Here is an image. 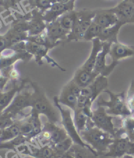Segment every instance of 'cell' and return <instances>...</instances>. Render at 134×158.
<instances>
[{"instance_id":"6da1fadb","label":"cell","mask_w":134,"mask_h":158,"mask_svg":"<svg viewBox=\"0 0 134 158\" xmlns=\"http://www.w3.org/2000/svg\"><path fill=\"white\" fill-rule=\"evenodd\" d=\"M124 118L121 116H113L107 114L104 106H98L92 109L91 122L102 130L108 133L113 139L126 135L124 126Z\"/></svg>"},{"instance_id":"7a4b0ae2","label":"cell","mask_w":134,"mask_h":158,"mask_svg":"<svg viewBox=\"0 0 134 158\" xmlns=\"http://www.w3.org/2000/svg\"><path fill=\"white\" fill-rule=\"evenodd\" d=\"M32 88V104L31 110L40 115H44L48 122L60 124L61 114L60 111L49 101L43 89L35 82L30 81Z\"/></svg>"},{"instance_id":"3957f363","label":"cell","mask_w":134,"mask_h":158,"mask_svg":"<svg viewBox=\"0 0 134 158\" xmlns=\"http://www.w3.org/2000/svg\"><path fill=\"white\" fill-rule=\"evenodd\" d=\"M79 134L82 139L96 152L98 156L107 152L114 140L110 134L96 126H87Z\"/></svg>"},{"instance_id":"277c9868","label":"cell","mask_w":134,"mask_h":158,"mask_svg":"<svg viewBox=\"0 0 134 158\" xmlns=\"http://www.w3.org/2000/svg\"><path fill=\"white\" fill-rule=\"evenodd\" d=\"M110 98L109 101L105 100L102 97H98L96 101V106H104L106 112L110 115L126 118L131 116L132 112L128 109L126 101V94L114 93L107 88L105 90Z\"/></svg>"},{"instance_id":"5b68a950","label":"cell","mask_w":134,"mask_h":158,"mask_svg":"<svg viewBox=\"0 0 134 158\" xmlns=\"http://www.w3.org/2000/svg\"><path fill=\"white\" fill-rule=\"evenodd\" d=\"M54 103L56 107L60 111V113L61 114V118L62 119H61L60 125H62L65 129L68 136L73 141L74 144L81 146L82 147L88 149L93 155H94L95 156H98L96 152L90 146L88 145L80 136V134L79 131H77L76 126L75 125L73 118L72 117V110L68 108V107L66 109L64 108L62 105L59 103L57 96H55L54 98Z\"/></svg>"},{"instance_id":"8992f818","label":"cell","mask_w":134,"mask_h":158,"mask_svg":"<svg viewBox=\"0 0 134 158\" xmlns=\"http://www.w3.org/2000/svg\"><path fill=\"white\" fill-rule=\"evenodd\" d=\"M30 81L27 85L16 95L10 105L3 112H7L13 117L15 120L24 118L27 115L25 110L28 107H31L32 91L29 89Z\"/></svg>"},{"instance_id":"52a82bcc","label":"cell","mask_w":134,"mask_h":158,"mask_svg":"<svg viewBox=\"0 0 134 158\" xmlns=\"http://www.w3.org/2000/svg\"><path fill=\"white\" fill-rule=\"evenodd\" d=\"M77 11V18L75 24L69 33L67 42L83 41L85 33L96 15L95 9H84Z\"/></svg>"},{"instance_id":"ba28073f","label":"cell","mask_w":134,"mask_h":158,"mask_svg":"<svg viewBox=\"0 0 134 158\" xmlns=\"http://www.w3.org/2000/svg\"><path fill=\"white\" fill-rule=\"evenodd\" d=\"M82 88L71 79L62 88L58 100L62 106L68 107L73 111L77 107L78 99L81 95Z\"/></svg>"},{"instance_id":"9c48e42d","label":"cell","mask_w":134,"mask_h":158,"mask_svg":"<svg viewBox=\"0 0 134 158\" xmlns=\"http://www.w3.org/2000/svg\"><path fill=\"white\" fill-rule=\"evenodd\" d=\"M51 49V48L45 45L37 44L28 41H26V51L33 56L36 62L39 65H43V59L44 58L52 66L57 67L62 71H65V69L48 56V54Z\"/></svg>"},{"instance_id":"30bf717a","label":"cell","mask_w":134,"mask_h":158,"mask_svg":"<svg viewBox=\"0 0 134 158\" xmlns=\"http://www.w3.org/2000/svg\"><path fill=\"white\" fill-rule=\"evenodd\" d=\"M16 152L20 155L30 156L34 158H57L51 146L46 145L37 147L34 144H23L16 148Z\"/></svg>"},{"instance_id":"8fae6325","label":"cell","mask_w":134,"mask_h":158,"mask_svg":"<svg viewBox=\"0 0 134 158\" xmlns=\"http://www.w3.org/2000/svg\"><path fill=\"white\" fill-rule=\"evenodd\" d=\"M111 44V43L103 42L102 49L98 54L94 69V71L98 74L106 77H108L118 65L113 62H111L110 64H107V56L109 54Z\"/></svg>"},{"instance_id":"7c38bea8","label":"cell","mask_w":134,"mask_h":158,"mask_svg":"<svg viewBox=\"0 0 134 158\" xmlns=\"http://www.w3.org/2000/svg\"><path fill=\"white\" fill-rule=\"evenodd\" d=\"M33 58V56L27 51L16 52L12 48H8L2 52L0 58V70L15 65L19 60L28 62Z\"/></svg>"},{"instance_id":"4fadbf2b","label":"cell","mask_w":134,"mask_h":158,"mask_svg":"<svg viewBox=\"0 0 134 158\" xmlns=\"http://www.w3.org/2000/svg\"><path fill=\"white\" fill-rule=\"evenodd\" d=\"M75 2L76 0H72L66 3L56 2L52 4L51 8L43 14L44 21L47 24L51 23L67 13L75 10Z\"/></svg>"},{"instance_id":"5bb4252c","label":"cell","mask_w":134,"mask_h":158,"mask_svg":"<svg viewBox=\"0 0 134 158\" xmlns=\"http://www.w3.org/2000/svg\"><path fill=\"white\" fill-rule=\"evenodd\" d=\"M107 87L108 78L99 75L88 86L82 88L81 95L90 99L94 103L99 95L107 89Z\"/></svg>"},{"instance_id":"9a60e30c","label":"cell","mask_w":134,"mask_h":158,"mask_svg":"<svg viewBox=\"0 0 134 158\" xmlns=\"http://www.w3.org/2000/svg\"><path fill=\"white\" fill-rule=\"evenodd\" d=\"M69 31L64 30L58 20L51 23H47L45 34L48 40L58 47L61 43L67 41Z\"/></svg>"},{"instance_id":"2e32d148","label":"cell","mask_w":134,"mask_h":158,"mask_svg":"<svg viewBox=\"0 0 134 158\" xmlns=\"http://www.w3.org/2000/svg\"><path fill=\"white\" fill-rule=\"evenodd\" d=\"M131 141L127 135L114 139L107 152L103 155L106 157L120 158L128 154Z\"/></svg>"},{"instance_id":"e0dca14e","label":"cell","mask_w":134,"mask_h":158,"mask_svg":"<svg viewBox=\"0 0 134 158\" xmlns=\"http://www.w3.org/2000/svg\"><path fill=\"white\" fill-rule=\"evenodd\" d=\"M111 62L119 64L122 60L134 57V47L121 42L112 43L109 54Z\"/></svg>"},{"instance_id":"ac0fdd59","label":"cell","mask_w":134,"mask_h":158,"mask_svg":"<svg viewBox=\"0 0 134 158\" xmlns=\"http://www.w3.org/2000/svg\"><path fill=\"white\" fill-rule=\"evenodd\" d=\"M28 79L13 82V86L7 92H0V114L6 109L14 99L16 95L23 89L29 83Z\"/></svg>"},{"instance_id":"d6986e66","label":"cell","mask_w":134,"mask_h":158,"mask_svg":"<svg viewBox=\"0 0 134 158\" xmlns=\"http://www.w3.org/2000/svg\"><path fill=\"white\" fill-rule=\"evenodd\" d=\"M28 22V35L35 36L41 34L46 30L47 23L43 18V13L38 9H33Z\"/></svg>"},{"instance_id":"ffe728a7","label":"cell","mask_w":134,"mask_h":158,"mask_svg":"<svg viewBox=\"0 0 134 158\" xmlns=\"http://www.w3.org/2000/svg\"><path fill=\"white\" fill-rule=\"evenodd\" d=\"M109 9L117 16L119 22L126 24L133 13L134 5L130 0H121L115 7Z\"/></svg>"},{"instance_id":"44dd1931","label":"cell","mask_w":134,"mask_h":158,"mask_svg":"<svg viewBox=\"0 0 134 158\" xmlns=\"http://www.w3.org/2000/svg\"><path fill=\"white\" fill-rule=\"evenodd\" d=\"M96 10V15L93 22L105 29L118 23L119 20L117 16L111 11L109 9H98Z\"/></svg>"},{"instance_id":"7402d4cb","label":"cell","mask_w":134,"mask_h":158,"mask_svg":"<svg viewBox=\"0 0 134 158\" xmlns=\"http://www.w3.org/2000/svg\"><path fill=\"white\" fill-rule=\"evenodd\" d=\"M99 75L95 71H89L80 67L74 74L73 80L81 88H84L90 84Z\"/></svg>"},{"instance_id":"603a6c76","label":"cell","mask_w":134,"mask_h":158,"mask_svg":"<svg viewBox=\"0 0 134 158\" xmlns=\"http://www.w3.org/2000/svg\"><path fill=\"white\" fill-rule=\"evenodd\" d=\"M92 47L90 51V54L88 58L84 62V64L81 66V68L89 71H93L94 69L95 64L98 54L101 51L103 47V42L99 38H96L92 41Z\"/></svg>"},{"instance_id":"cb8c5ba5","label":"cell","mask_w":134,"mask_h":158,"mask_svg":"<svg viewBox=\"0 0 134 158\" xmlns=\"http://www.w3.org/2000/svg\"><path fill=\"white\" fill-rule=\"evenodd\" d=\"M125 25L121 22H118L115 25L103 29L100 33L99 38L102 42H109V43H116L119 41L118 35L120 28Z\"/></svg>"},{"instance_id":"d4e9b609","label":"cell","mask_w":134,"mask_h":158,"mask_svg":"<svg viewBox=\"0 0 134 158\" xmlns=\"http://www.w3.org/2000/svg\"><path fill=\"white\" fill-rule=\"evenodd\" d=\"M46 123L51 133V146L58 144L69 137L68 133L62 125L48 121L46 122Z\"/></svg>"},{"instance_id":"484cf974","label":"cell","mask_w":134,"mask_h":158,"mask_svg":"<svg viewBox=\"0 0 134 158\" xmlns=\"http://www.w3.org/2000/svg\"><path fill=\"white\" fill-rule=\"evenodd\" d=\"M20 135V128L17 121L7 128L2 130V133L0 137V143L7 142L13 140Z\"/></svg>"},{"instance_id":"4316f807","label":"cell","mask_w":134,"mask_h":158,"mask_svg":"<svg viewBox=\"0 0 134 158\" xmlns=\"http://www.w3.org/2000/svg\"><path fill=\"white\" fill-rule=\"evenodd\" d=\"M77 18V11L74 10L62 15L58 19V20L64 29L69 32L73 27Z\"/></svg>"},{"instance_id":"83f0119b","label":"cell","mask_w":134,"mask_h":158,"mask_svg":"<svg viewBox=\"0 0 134 158\" xmlns=\"http://www.w3.org/2000/svg\"><path fill=\"white\" fill-rule=\"evenodd\" d=\"M74 117L73 120L75 125L77 131L80 133L86 129L88 120L90 118H88L81 109L76 108L74 110Z\"/></svg>"},{"instance_id":"f1b7e54d","label":"cell","mask_w":134,"mask_h":158,"mask_svg":"<svg viewBox=\"0 0 134 158\" xmlns=\"http://www.w3.org/2000/svg\"><path fill=\"white\" fill-rule=\"evenodd\" d=\"M28 4V9H38L44 14L51 8L52 2L51 0H27ZM30 10V11H31Z\"/></svg>"},{"instance_id":"f546056e","label":"cell","mask_w":134,"mask_h":158,"mask_svg":"<svg viewBox=\"0 0 134 158\" xmlns=\"http://www.w3.org/2000/svg\"><path fill=\"white\" fill-rule=\"evenodd\" d=\"M27 143V138L23 135H19V137H16L15 139L10 140L7 142H5L3 143H0V150L1 149H10L13 150L16 152V148H17L19 146Z\"/></svg>"},{"instance_id":"4dcf8cb0","label":"cell","mask_w":134,"mask_h":158,"mask_svg":"<svg viewBox=\"0 0 134 158\" xmlns=\"http://www.w3.org/2000/svg\"><path fill=\"white\" fill-rule=\"evenodd\" d=\"M74 144L73 141L69 137L65 140H62V142H60L58 144H54L52 146V148L54 150L55 153L57 154V156L62 155L64 154H65L66 152L69 151V150L71 148L73 145Z\"/></svg>"},{"instance_id":"1f68e13d","label":"cell","mask_w":134,"mask_h":158,"mask_svg":"<svg viewBox=\"0 0 134 158\" xmlns=\"http://www.w3.org/2000/svg\"><path fill=\"white\" fill-rule=\"evenodd\" d=\"M103 29L99 25L92 22L91 25L89 26L86 30L85 36H84V41H92L93 39L98 38L100 33Z\"/></svg>"},{"instance_id":"d6a6232c","label":"cell","mask_w":134,"mask_h":158,"mask_svg":"<svg viewBox=\"0 0 134 158\" xmlns=\"http://www.w3.org/2000/svg\"><path fill=\"white\" fill-rule=\"evenodd\" d=\"M124 126L130 140L131 142H134V117L131 116L125 118Z\"/></svg>"},{"instance_id":"836d02e7","label":"cell","mask_w":134,"mask_h":158,"mask_svg":"<svg viewBox=\"0 0 134 158\" xmlns=\"http://www.w3.org/2000/svg\"><path fill=\"white\" fill-rule=\"evenodd\" d=\"M126 101L127 106L132 112V114H134V81H132L131 82L126 94Z\"/></svg>"},{"instance_id":"e575fe53","label":"cell","mask_w":134,"mask_h":158,"mask_svg":"<svg viewBox=\"0 0 134 158\" xmlns=\"http://www.w3.org/2000/svg\"><path fill=\"white\" fill-rule=\"evenodd\" d=\"M15 122V120L13 117L7 112H3L0 114V129H3L7 128Z\"/></svg>"},{"instance_id":"d590c367","label":"cell","mask_w":134,"mask_h":158,"mask_svg":"<svg viewBox=\"0 0 134 158\" xmlns=\"http://www.w3.org/2000/svg\"><path fill=\"white\" fill-rule=\"evenodd\" d=\"M9 81L10 80L9 78L3 75L1 72H0V90H1L2 92H3L5 87L6 86L7 84Z\"/></svg>"},{"instance_id":"8d00e7d4","label":"cell","mask_w":134,"mask_h":158,"mask_svg":"<svg viewBox=\"0 0 134 158\" xmlns=\"http://www.w3.org/2000/svg\"><path fill=\"white\" fill-rule=\"evenodd\" d=\"M57 158H74V156H73V153H72V152L71 151V150H69V151L66 152L65 154H64L60 155V156H58Z\"/></svg>"},{"instance_id":"74e56055","label":"cell","mask_w":134,"mask_h":158,"mask_svg":"<svg viewBox=\"0 0 134 158\" xmlns=\"http://www.w3.org/2000/svg\"><path fill=\"white\" fill-rule=\"evenodd\" d=\"M71 1H72V0H57V2L66 3H68V2H71Z\"/></svg>"},{"instance_id":"f35d334b","label":"cell","mask_w":134,"mask_h":158,"mask_svg":"<svg viewBox=\"0 0 134 158\" xmlns=\"http://www.w3.org/2000/svg\"><path fill=\"white\" fill-rule=\"evenodd\" d=\"M129 23H134V11H133V13L131 19L129 20V22H128V24H129Z\"/></svg>"},{"instance_id":"ab89813d","label":"cell","mask_w":134,"mask_h":158,"mask_svg":"<svg viewBox=\"0 0 134 158\" xmlns=\"http://www.w3.org/2000/svg\"><path fill=\"white\" fill-rule=\"evenodd\" d=\"M124 157L125 158H134L133 156H130V155H125Z\"/></svg>"},{"instance_id":"60d3db41","label":"cell","mask_w":134,"mask_h":158,"mask_svg":"<svg viewBox=\"0 0 134 158\" xmlns=\"http://www.w3.org/2000/svg\"><path fill=\"white\" fill-rule=\"evenodd\" d=\"M51 2H52V4L54 3H56V2H57V0H51Z\"/></svg>"},{"instance_id":"b9f144b4","label":"cell","mask_w":134,"mask_h":158,"mask_svg":"<svg viewBox=\"0 0 134 158\" xmlns=\"http://www.w3.org/2000/svg\"><path fill=\"white\" fill-rule=\"evenodd\" d=\"M130 1L132 2V3L134 5V0H130Z\"/></svg>"},{"instance_id":"7bdbcfd3","label":"cell","mask_w":134,"mask_h":158,"mask_svg":"<svg viewBox=\"0 0 134 158\" xmlns=\"http://www.w3.org/2000/svg\"><path fill=\"white\" fill-rule=\"evenodd\" d=\"M4 1H5V0H0V5H1Z\"/></svg>"},{"instance_id":"ee69618b","label":"cell","mask_w":134,"mask_h":158,"mask_svg":"<svg viewBox=\"0 0 134 158\" xmlns=\"http://www.w3.org/2000/svg\"><path fill=\"white\" fill-rule=\"evenodd\" d=\"M2 129H0V137H1V135H2Z\"/></svg>"},{"instance_id":"f6af8a7d","label":"cell","mask_w":134,"mask_h":158,"mask_svg":"<svg viewBox=\"0 0 134 158\" xmlns=\"http://www.w3.org/2000/svg\"><path fill=\"white\" fill-rule=\"evenodd\" d=\"M120 158H125L124 157H120Z\"/></svg>"}]
</instances>
